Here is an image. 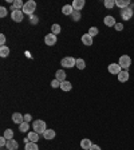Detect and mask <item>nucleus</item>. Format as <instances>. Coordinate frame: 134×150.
I'll list each match as a JSON object with an SVG mask.
<instances>
[{
    "mask_svg": "<svg viewBox=\"0 0 134 150\" xmlns=\"http://www.w3.org/2000/svg\"><path fill=\"white\" fill-rule=\"evenodd\" d=\"M91 146H93V142H91V139H89V138H83V139L81 141V147L83 150H90Z\"/></svg>",
    "mask_w": 134,
    "mask_h": 150,
    "instance_id": "nucleus-14",
    "label": "nucleus"
},
{
    "mask_svg": "<svg viewBox=\"0 0 134 150\" xmlns=\"http://www.w3.org/2000/svg\"><path fill=\"white\" fill-rule=\"evenodd\" d=\"M32 119V117H31V114H26L24 115V122H28L30 123V121Z\"/></svg>",
    "mask_w": 134,
    "mask_h": 150,
    "instance_id": "nucleus-38",
    "label": "nucleus"
},
{
    "mask_svg": "<svg viewBox=\"0 0 134 150\" xmlns=\"http://www.w3.org/2000/svg\"><path fill=\"white\" fill-rule=\"evenodd\" d=\"M103 4H105V7H106L107 9H111L113 7L116 6V0H105Z\"/></svg>",
    "mask_w": 134,
    "mask_h": 150,
    "instance_id": "nucleus-28",
    "label": "nucleus"
},
{
    "mask_svg": "<svg viewBox=\"0 0 134 150\" xmlns=\"http://www.w3.org/2000/svg\"><path fill=\"white\" fill-rule=\"evenodd\" d=\"M134 15V11L131 7H128V8L125 9H121V18L123 19V20H129V19H131V16Z\"/></svg>",
    "mask_w": 134,
    "mask_h": 150,
    "instance_id": "nucleus-6",
    "label": "nucleus"
},
{
    "mask_svg": "<svg viewBox=\"0 0 134 150\" xmlns=\"http://www.w3.org/2000/svg\"><path fill=\"white\" fill-rule=\"evenodd\" d=\"M55 79L56 81H59L60 83L65 82L66 81V72L63 71V70H58V71L55 72Z\"/></svg>",
    "mask_w": 134,
    "mask_h": 150,
    "instance_id": "nucleus-18",
    "label": "nucleus"
},
{
    "mask_svg": "<svg viewBox=\"0 0 134 150\" xmlns=\"http://www.w3.org/2000/svg\"><path fill=\"white\" fill-rule=\"evenodd\" d=\"M24 150H39V146L36 142H28V144H26Z\"/></svg>",
    "mask_w": 134,
    "mask_h": 150,
    "instance_id": "nucleus-23",
    "label": "nucleus"
},
{
    "mask_svg": "<svg viewBox=\"0 0 134 150\" xmlns=\"http://www.w3.org/2000/svg\"><path fill=\"white\" fill-rule=\"evenodd\" d=\"M56 35H54L52 32H50V34H47L46 36H44V43L47 44V46H54V44H56Z\"/></svg>",
    "mask_w": 134,
    "mask_h": 150,
    "instance_id": "nucleus-7",
    "label": "nucleus"
},
{
    "mask_svg": "<svg viewBox=\"0 0 134 150\" xmlns=\"http://www.w3.org/2000/svg\"><path fill=\"white\" fill-rule=\"evenodd\" d=\"M84 0H74L72 1V8H74V11H81V9H83V7H84Z\"/></svg>",
    "mask_w": 134,
    "mask_h": 150,
    "instance_id": "nucleus-13",
    "label": "nucleus"
},
{
    "mask_svg": "<svg viewBox=\"0 0 134 150\" xmlns=\"http://www.w3.org/2000/svg\"><path fill=\"white\" fill-rule=\"evenodd\" d=\"M39 135L40 134H38L36 131L32 130V131H28V137L27 138L31 141V142H38V141H39Z\"/></svg>",
    "mask_w": 134,
    "mask_h": 150,
    "instance_id": "nucleus-20",
    "label": "nucleus"
},
{
    "mask_svg": "<svg viewBox=\"0 0 134 150\" xmlns=\"http://www.w3.org/2000/svg\"><path fill=\"white\" fill-rule=\"evenodd\" d=\"M81 40L84 46H91L93 44V36H90L89 34H83L81 38Z\"/></svg>",
    "mask_w": 134,
    "mask_h": 150,
    "instance_id": "nucleus-16",
    "label": "nucleus"
},
{
    "mask_svg": "<svg viewBox=\"0 0 134 150\" xmlns=\"http://www.w3.org/2000/svg\"><path fill=\"white\" fill-rule=\"evenodd\" d=\"M77 67H78L79 70H83L84 67H86V62H84L82 58H79V59H77Z\"/></svg>",
    "mask_w": 134,
    "mask_h": 150,
    "instance_id": "nucleus-29",
    "label": "nucleus"
},
{
    "mask_svg": "<svg viewBox=\"0 0 134 150\" xmlns=\"http://www.w3.org/2000/svg\"><path fill=\"white\" fill-rule=\"evenodd\" d=\"M107 70H109V72L110 74H113V75H118L119 72L122 71L121 66H119L118 63H110L109 67H107Z\"/></svg>",
    "mask_w": 134,
    "mask_h": 150,
    "instance_id": "nucleus-8",
    "label": "nucleus"
},
{
    "mask_svg": "<svg viewBox=\"0 0 134 150\" xmlns=\"http://www.w3.org/2000/svg\"><path fill=\"white\" fill-rule=\"evenodd\" d=\"M60 31H62V27H60L59 24H52L51 25V32H52L54 35L60 34Z\"/></svg>",
    "mask_w": 134,
    "mask_h": 150,
    "instance_id": "nucleus-25",
    "label": "nucleus"
},
{
    "mask_svg": "<svg viewBox=\"0 0 134 150\" xmlns=\"http://www.w3.org/2000/svg\"><path fill=\"white\" fill-rule=\"evenodd\" d=\"M51 87H52V88H58V87H60V82H59V81H56V79H54V81L51 82Z\"/></svg>",
    "mask_w": 134,
    "mask_h": 150,
    "instance_id": "nucleus-33",
    "label": "nucleus"
},
{
    "mask_svg": "<svg viewBox=\"0 0 134 150\" xmlns=\"http://www.w3.org/2000/svg\"><path fill=\"white\" fill-rule=\"evenodd\" d=\"M3 137H6L7 139H12L13 138V130L12 129H6L4 130V135Z\"/></svg>",
    "mask_w": 134,
    "mask_h": 150,
    "instance_id": "nucleus-26",
    "label": "nucleus"
},
{
    "mask_svg": "<svg viewBox=\"0 0 134 150\" xmlns=\"http://www.w3.org/2000/svg\"><path fill=\"white\" fill-rule=\"evenodd\" d=\"M7 141H8V139H7L6 137H1V138H0V146H1V147L7 146Z\"/></svg>",
    "mask_w": 134,
    "mask_h": 150,
    "instance_id": "nucleus-35",
    "label": "nucleus"
},
{
    "mask_svg": "<svg viewBox=\"0 0 134 150\" xmlns=\"http://www.w3.org/2000/svg\"><path fill=\"white\" fill-rule=\"evenodd\" d=\"M19 129H20L22 133H27V131L30 130V123H28V122H23L22 125H19Z\"/></svg>",
    "mask_w": 134,
    "mask_h": 150,
    "instance_id": "nucleus-27",
    "label": "nucleus"
},
{
    "mask_svg": "<svg viewBox=\"0 0 134 150\" xmlns=\"http://www.w3.org/2000/svg\"><path fill=\"white\" fill-rule=\"evenodd\" d=\"M60 88H62V91H71L72 88V84L70 83L69 81H65L60 83Z\"/></svg>",
    "mask_w": 134,
    "mask_h": 150,
    "instance_id": "nucleus-22",
    "label": "nucleus"
},
{
    "mask_svg": "<svg viewBox=\"0 0 134 150\" xmlns=\"http://www.w3.org/2000/svg\"><path fill=\"white\" fill-rule=\"evenodd\" d=\"M98 32H99V30H98L97 27H90V28H89V32H87V34L90 35V36H97Z\"/></svg>",
    "mask_w": 134,
    "mask_h": 150,
    "instance_id": "nucleus-30",
    "label": "nucleus"
},
{
    "mask_svg": "<svg viewBox=\"0 0 134 150\" xmlns=\"http://www.w3.org/2000/svg\"><path fill=\"white\" fill-rule=\"evenodd\" d=\"M114 28H116V31H122V30H123V24H122V23H117V24L114 25Z\"/></svg>",
    "mask_w": 134,
    "mask_h": 150,
    "instance_id": "nucleus-36",
    "label": "nucleus"
},
{
    "mask_svg": "<svg viewBox=\"0 0 134 150\" xmlns=\"http://www.w3.org/2000/svg\"><path fill=\"white\" fill-rule=\"evenodd\" d=\"M7 8L6 7H1V8H0V18H6L7 16Z\"/></svg>",
    "mask_w": 134,
    "mask_h": 150,
    "instance_id": "nucleus-34",
    "label": "nucleus"
},
{
    "mask_svg": "<svg viewBox=\"0 0 134 150\" xmlns=\"http://www.w3.org/2000/svg\"><path fill=\"white\" fill-rule=\"evenodd\" d=\"M35 9H36V3H35L34 0H28L27 3H24V7H23V13H26V15H34Z\"/></svg>",
    "mask_w": 134,
    "mask_h": 150,
    "instance_id": "nucleus-2",
    "label": "nucleus"
},
{
    "mask_svg": "<svg viewBox=\"0 0 134 150\" xmlns=\"http://www.w3.org/2000/svg\"><path fill=\"white\" fill-rule=\"evenodd\" d=\"M23 18H24V13H23L22 9H13L12 12H11V19L16 23L23 22Z\"/></svg>",
    "mask_w": 134,
    "mask_h": 150,
    "instance_id": "nucleus-5",
    "label": "nucleus"
},
{
    "mask_svg": "<svg viewBox=\"0 0 134 150\" xmlns=\"http://www.w3.org/2000/svg\"><path fill=\"white\" fill-rule=\"evenodd\" d=\"M12 122L16 125H22L24 122V115H22L20 112H13L12 114Z\"/></svg>",
    "mask_w": 134,
    "mask_h": 150,
    "instance_id": "nucleus-11",
    "label": "nucleus"
},
{
    "mask_svg": "<svg viewBox=\"0 0 134 150\" xmlns=\"http://www.w3.org/2000/svg\"><path fill=\"white\" fill-rule=\"evenodd\" d=\"M9 55V48L7 46H1L0 47V56L1 58H7Z\"/></svg>",
    "mask_w": 134,
    "mask_h": 150,
    "instance_id": "nucleus-24",
    "label": "nucleus"
},
{
    "mask_svg": "<svg viewBox=\"0 0 134 150\" xmlns=\"http://www.w3.org/2000/svg\"><path fill=\"white\" fill-rule=\"evenodd\" d=\"M72 20L74 22H79V19H81V12L79 11H74V13H72Z\"/></svg>",
    "mask_w": 134,
    "mask_h": 150,
    "instance_id": "nucleus-32",
    "label": "nucleus"
},
{
    "mask_svg": "<svg viewBox=\"0 0 134 150\" xmlns=\"http://www.w3.org/2000/svg\"><path fill=\"white\" fill-rule=\"evenodd\" d=\"M7 150H18L19 147V144H18V141H15L12 138V139H8L7 141Z\"/></svg>",
    "mask_w": 134,
    "mask_h": 150,
    "instance_id": "nucleus-15",
    "label": "nucleus"
},
{
    "mask_svg": "<svg viewBox=\"0 0 134 150\" xmlns=\"http://www.w3.org/2000/svg\"><path fill=\"white\" fill-rule=\"evenodd\" d=\"M60 64L65 69H71L74 66H77V59L72 58V56H65L62 60H60Z\"/></svg>",
    "mask_w": 134,
    "mask_h": 150,
    "instance_id": "nucleus-3",
    "label": "nucleus"
},
{
    "mask_svg": "<svg viewBox=\"0 0 134 150\" xmlns=\"http://www.w3.org/2000/svg\"><path fill=\"white\" fill-rule=\"evenodd\" d=\"M26 56H28V58H30V59H31V58H32V56H31V52H30V51H26Z\"/></svg>",
    "mask_w": 134,
    "mask_h": 150,
    "instance_id": "nucleus-40",
    "label": "nucleus"
},
{
    "mask_svg": "<svg viewBox=\"0 0 134 150\" xmlns=\"http://www.w3.org/2000/svg\"><path fill=\"white\" fill-rule=\"evenodd\" d=\"M116 6L121 9H125L128 7H130V1L129 0H116Z\"/></svg>",
    "mask_w": 134,
    "mask_h": 150,
    "instance_id": "nucleus-17",
    "label": "nucleus"
},
{
    "mask_svg": "<svg viewBox=\"0 0 134 150\" xmlns=\"http://www.w3.org/2000/svg\"><path fill=\"white\" fill-rule=\"evenodd\" d=\"M38 22H39V18H38L36 15H30V23H31L32 25L38 24Z\"/></svg>",
    "mask_w": 134,
    "mask_h": 150,
    "instance_id": "nucleus-31",
    "label": "nucleus"
},
{
    "mask_svg": "<svg viewBox=\"0 0 134 150\" xmlns=\"http://www.w3.org/2000/svg\"><path fill=\"white\" fill-rule=\"evenodd\" d=\"M103 23H105V25H107V27H114V25L117 24L116 22V18L111 15H107L103 18Z\"/></svg>",
    "mask_w": 134,
    "mask_h": 150,
    "instance_id": "nucleus-10",
    "label": "nucleus"
},
{
    "mask_svg": "<svg viewBox=\"0 0 134 150\" xmlns=\"http://www.w3.org/2000/svg\"><path fill=\"white\" fill-rule=\"evenodd\" d=\"M90 150H102V149H101V146H98V145H93Z\"/></svg>",
    "mask_w": 134,
    "mask_h": 150,
    "instance_id": "nucleus-39",
    "label": "nucleus"
},
{
    "mask_svg": "<svg viewBox=\"0 0 134 150\" xmlns=\"http://www.w3.org/2000/svg\"><path fill=\"white\" fill-rule=\"evenodd\" d=\"M6 36H4V34H1L0 35V44H1V46H6Z\"/></svg>",
    "mask_w": 134,
    "mask_h": 150,
    "instance_id": "nucleus-37",
    "label": "nucleus"
},
{
    "mask_svg": "<svg viewBox=\"0 0 134 150\" xmlns=\"http://www.w3.org/2000/svg\"><path fill=\"white\" fill-rule=\"evenodd\" d=\"M118 64L121 66L122 70H129V67L131 66V58H130L129 55H122V56H119Z\"/></svg>",
    "mask_w": 134,
    "mask_h": 150,
    "instance_id": "nucleus-4",
    "label": "nucleus"
},
{
    "mask_svg": "<svg viewBox=\"0 0 134 150\" xmlns=\"http://www.w3.org/2000/svg\"><path fill=\"white\" fill-rule=\"evenodd\" d=\"M23 7H24V3H23L22 0H13L11 11H13V9H23Z\"/></svg>",
    "mask_w": 134,
    "mask_h": 150,
    "instance_id": "nucleus-21",
    "label": "nucleus"
},
{
    "mask_svg": "<svg viewBox=\"0 0 134 150\" xmlns=\"http://www.w3.org/2000/svg\"><path fill=\"white\" fill-rule=\"evenodd\" d=\"M32 129H34V131H36L38 134H43L44 131L47 130V125H46V122L44 121L38 119V121H34V123H32Z\"/></svg>",
    "mask_w": 134,
    "mask_h": 150,
    "instance_id": "nucleus-1",
    "label": "nucleus"
},
{
    "mask_svg": "<svg viewBox=\"0 0 134 150\" xmlns=\"http://www.w3.org/2000/svg\"><path fill=\"white\" fill-rule=\"evenodd\" d=\"M43 138L44 139H47V141H51V139H54V138H55V135H56V133L55 131L52 130V129H47L46 131H44L43 134Z\"/></svg>",
    "mask_w": 134,
    "mask_h": 150,
    "instance_id": "nucleus-12",
    "label": "nucleus"
},
{
    "mask_svg": "<svg viewBox=\"0 0 134 150\" xmlns=\"http://www.w3.org/2000/svg\"><path fill=\"white\" fill-rule=\"evenodd\" d=\"M62 12L63 15H72L74 13V8H72L71 4H66V6H63Z\"/></svg>",
    "mask_w": 134,
    "mask_h": 150,
    "instance_id": "nucleus-19",
    "label": "nucleus"
},
{
    "mask_svg": "<svg viewBox=\"0 0 134 150\" xmlns=\"http://www.w3.org/2000/svg\"><path fill=\"white\" fill-rule=\"evenodd\" d=\"M117 76H118V81L121 82V83H126V82L129 81V78H130V74H129L128 70H122Z\"/></svg>",
    "mask_w": 134,
    "mask_h": 150,
    "instance_id": "nucleus-9",
    "label": "nucleus"
}]
</instances>
